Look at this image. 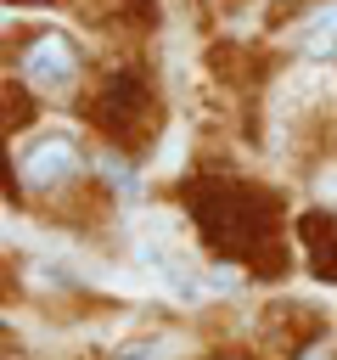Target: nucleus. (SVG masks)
Returning <instances> with one entry per match:
<instances>
[{"instance_id": "1", "label": "nucleus", "mask_w": 337, "mask_h": 360, "mask_svg": "<svg viewBox=\"0 0 337 360\" xmlns=\"http://www.w3.org/2000/svg\"><path fill=\"white\" fill-rule=\"evenodd\" d=\"M191 208L208 231L213 248H230V253H253L264 236H270V197L247 191V186H225V180H208L191 191Z\"/></svg>"}, {"instance_id": "2", "label": "nucleus", "mask_w": 337, "mask_h": 360, "mask_svg": "<svg viewBox=\"0 0 337 360\" xmlns=\"http://www.w3.org/2000/svg\"><path fill=\"white\" fill-rule=\"evenodd\" d=\"M17 68H22L28 90H39V96H73V84H79V51L67 34H34L22 45Z\"/></svg>"}, {"instance_id": "3", "label": "nucleus", "mask_w": 337, "mask_h": 360, "mask_svg": "<svg viewBox=\"0 0 337 360\" xmlns=\"http://www.w3.org/2000/svg\"><path fill=\"white\" fill-rule=\"evenodd\" d=\"M84 174V152L67 141V135H39L22 158H17V180L28 191H62Z\"/></svg>"}, {"instance_id": "4", "label": "nucleus", "mask_w": 337, "mask_h": 360, "mask_svg": "<svg viewBox=\"0 0 337 360\" xmlns=\"http://www.w3.org/2000/svg\"><path fill=\"white\" fill-rule=\"evenodd\" d=\"M146 118H152V90L135 73H112L95 96V124L107 135H135V129H146Z\"/></svg>"}, {"instance_id": "5", "label": "nucleus", "mask_w": 337, "mask_h": 360, "mask_svg": "<svg viewBox=\"0 0 337 360\" xmlns=\"http://www.w3.org/2000/svg\"><path fill=\"white\" fill-rule=\"evenodd\" d=\"M298 242H303V259L315 276H337V214H303Z\"/></svg>"}, {"instance_id": "6", "label": "nucleus", "mask_w": 337, "mask_h": 360, "mask_svg": "<svg viewBox=\"0 0 337 360\" xmlns=\"http://www.w3.org/2000/svg\"><path fill=\"white\" fill-rule=\"evenodd\" d=\"M298 51L315 56V62L337 51V0H320V6L298 22Z\"/></svg>"}, {"instance_id": "7", "label": "nucleus", "mask_w": 337, "mask_h": 360, "mask_svg": "<svg viewBox=\"0 0 337 360\" xmlns=\"http://www.w3.org/2000/svg\"><path fill=\"white\" fill-rule=\"evenodd\" d=\"M101 174H107V186H118L124 197L135 191V169H129L124 158H112V152H101Z\"/></svg>"}, {"instance_id": "8", "label": "nucleus", "mask_w": 337, "mask_h": 360, "mask_svg": "<svg viewBox=\"0 0 337 360\" xmlns=\"http://www.w3.org/2000/svg\"><path fill=\"white\" fill-rule=\"evenodd\" d=\"M146 354H157V338H140V343H124L112 360H146Z\"/></svg>"}, {"instance_id": "9", "label": "nucleus", "mask_w": 337, "mask_h": 360, "mask_svg": "<svg viewBox=\"0 0 337 360\" xmlns=\"http://www.w3.org/2000/svg\"><path fill=\"white\" fill-rule=\"evenodd\" d=\"M315 186H320L326 208H337V163H331V169H320V180H315Z\"/></svg>"}, {"instance_id": "10", "label": "nucleus", "mask_w": 337, "mask_h": 360, "mask_svg": "<svg viewBox=\"0 0 337 360\" xmlns=\"http://www.w3.org/2000/svg\"><path fill=\"white\" fill-rule=\"evenodd\" d=\"M303 360H331V354H320V349H309V354H303Z\"/></svg>"}]
</instances>
